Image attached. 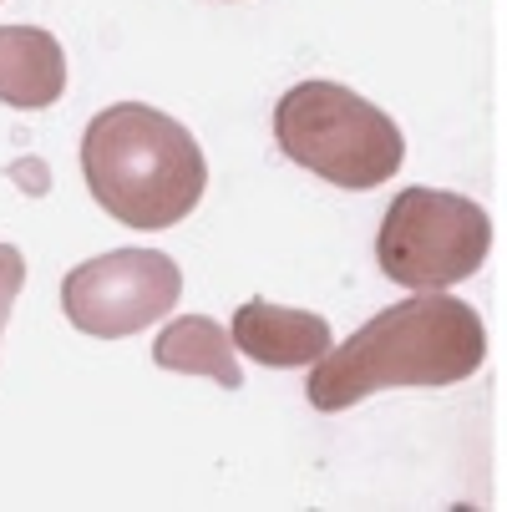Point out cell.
<instances>
[{
	"label": "cell",
	"instance_id": "1",
	"mask_svg": "<svg viewBox=\"0 0 507 512\" xmlns=\"http://www.w3.org/2000/svg\"><path fill=\"white\" fill-rule=\"evenodd\" d=\"M487 355L482 315L442 289H416L411 300L386 305L345 345H330L310 371V406L345 411L391 386H457Z\"/></svg>",
	"mask_w": 507,
	"mask_h": 512
},
{
	"label": "cell",
	"instance_id": "2",
	"mask_svg": "<svg viewBox=\"0 0 507 512\" xmlns=\"http://www.w3.org/2000/svg\"><path fill=\"white\" fill-rule=\"evenodd\" d=\"M82 173L92 198L127 229L183 224L208 183L198 137L148 102H117L87 122Z\"/></svg>",
	"mask_w": 507,
	"mask_h": 512
},
{
	"label": "cell",
	"instance_id": "3",
	"mask_svg": "<svg viewBox=\"0 0 507 512\" xmlns=\"http://www.w3.org/2000/svg\"><path fill=\"white\" fill-rule=\"evenodd\" d=\"M274 142L289 163L335 188H381L396 178L406 142L401 127L340 82H300L274 107Z\"/></svg>",
	"mask_w": 507,
	"mask_h": 512
},
{
	"label": "cell",
	"instance_id": "4",
	"mask_svg": "<svg viewBox=\"0 0 507 512\" xmlns=\"http://www.w3.org/2000/svg\"><path fill=\"white\" fill-rule=\"evenodd\" d=\"M492 249V218L482 203L447 188H406L381 218L376 259L391 284L447 289L482 269Z\"/></svg>",
	"mask_w": 507,
	"mask_h": 512
},
{
	"label": "cell",
	"instance_id": "5",
	"mask_svg": "<svg viewBox=\"0 0 507 512\" xmlns=\"http://www.w3.org/2000/svg\"><path fill=\"white\" fill-rule=\"evenodd\" d=\"M183 295V274L158 249H112L61 279V310L82 335L122 340L163 320Z\"/></svg>",
	"mask_w": 507,
	"mask_h": 512
},
{
	"label": "cell",
	"instance_id": "6",
	"mask_svg": "<svg viewBox=\"0 0 507 512\" xmlns=\"http://www.w3.org/2000/svg\"><path fill=\"white\" fill-rule=\"evenodd\" d=\"M234 345L244 355H254L269 371H295V365H315L335 335H330V320L325 315H310V310H289V305H274V300H249L239 305L234 315Z\"/></svg>",
	"mask_w": 507,
	"mask_h": 512
},
{
	"label": "cell",
	"instance_id": "7",
	"mask_svg": "<svg viewBox=\"0 0 507 512\" xmlns=\"http://www.w3.org/2000/svg\"><path fill=\"white\" fill-rule=\"evenodd\" d=\"M66 92V51L41 26H0V102L51 107Z\"/></svg>",
	"mask_w": 507,
	"mask_h": 512
},
{
	"label": "cell",
	"instance_id": "8",
	"mask_svg": "<svg viewBox=\"0 0 507 512\" xmlns=\"http://www.w3.org/2000/svg\"><path fill=\"white\" fill-rule=\"evenodd\" d=\"M153 360L163 365V371H178V376H208V381H219L224 391H239V386H244L234 330L224 335V325H213V320H203V315L173 320V325L153 340Z\"/></svg>",
	"mask_w": 507,
	"mask_h": 512
},
{
	"label": "cell",
	"instance_id": "9",
	"mask_svg": "<svg viewBox=\"0 0 507 512\" xmlns=\"http://www.w3.org/2000/svg\"><path fill=\"white\" fill-rule=\"evenodd\" d=\"M21 284H26V259H21V249L0 244V330H6V320H11V305H16V295H21Z\"/></svg>",
	"mask_w": 507,
	"mask_h": 512
}]
</instances>
